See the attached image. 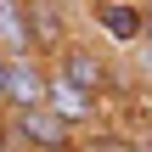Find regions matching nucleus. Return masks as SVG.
<instances>
[{
	"instance_id": "obj_1",
	"label": "nucleus",
	"mask_w": 152,
	"mask_h": 152,
	"mask_svg": "<svg viewBox=\"0 0 152 152\" xmlns=\"http://www.w3.org/2000/svg\"><path fill=\"white\" fill-rule=\"evenodd\" d=\"M51 73H56V79H68L73 90L96 96V102H107V90L118 85V62H107V56H102L90 39H79V34L51 56Z\"/></svg>"
},
{
	"instance_id": "obj_2",
	"label": "nucleus",
	"mask_w": 152,
	"mask_h": 152,
	"mask_svg": "<svg viewBox=\"0 0 152 152\" xmlns=\"http://www.w3.org/2000/svg\"><path fill=\"white\" fill-rule=\"evenodd\" d=\"M0 141L23 152H79V130H68L51 107H39V113H6Z\"/></svg>"
},
{
	"instance_id": "obj_3",
	"label": "nucleus",
	"mask_w": 152,
	"mask_h": 152,
	"mask_svg": "<svg viewBox=\"0 0 152 152\" xmlns=\"http://www.w3.org/2000/svg\"><path fill=\"white\" fill-rule=\"evenodd\" d=\"M51 90V62L45 56H11L6 68V113H39Z\"/></svg>"
},
{
	"instance_id": "obj_4",
	"label": "nucleus",
	"mask_w": 152,
	"mask_h": 152,
	"mask_svg": "<svg viewBox=\"0 0 152 152\" xmlns=\"http://www.w3.org/2000/svg\"><path fill=\"white\" fill-rule=\"evenodd\" d=\"M90 23L113 45H141V34H147V0H96Z\"/></svg>"
},
{
	"instance_id": "obj_5",
	"label": "nucleus",
	"mask_w": 152,
	"mask_h": 152,
	"mask_svg": "<svg viewBox=\"0 0 152 152\" xmlns=\"http://www.w3.org/2000/svg\"><path fill=\"white\" fill-rule=\"evenodd\" d=\"M45 107H51V113H56V118H62L68 130H90V135H96V124L107 118L96 96L73 90V85H68V79H56V73H51V90H45Z\"/></svg>"
},
{
	"instance_id": "obj_6",
	"label": "nucleus",
	"mask_w": 152,
	"mask_h": 152,
	"mask_svg": "<svg viewBox=\"0 0 152 152\" xmlns=\"http://www.w3.org/2000/svg\"><path fill=\"white\" fill-rule=\"evenodd\" d=\"M0 51H6V56H39L23 0H0Z\"/></svg>"
},
{
	"instance_id": "obj_7",
	"label": "nucleus",
	"mask_w": 152,
	"mask_h": 152,
	"mask_svg": "<svg viewBox=\"0 0 152 152\" xmlns=\"http://www.w3.org/2000/svg\"><path fill=\"white\" fill-rule=\"evenodd\" d=\"M6 68H11V56L0 51V118H6Z\"/></svg>"
},
{
	"instance_id": "obj_8",
	"label": "nucleus",
	"mask_w": 152,
	"mask_h": 152,
	"mask_svg": "<svg viewBox=\"0 0 152 152\" xmlns=\"http://www.w3.org/2000/svg\"><path fill=\"white\" fill-rule=\"evenodd\" d=\"M141 51H152V0H147V34H141Z\"/></svg>"
}]
</instances>
